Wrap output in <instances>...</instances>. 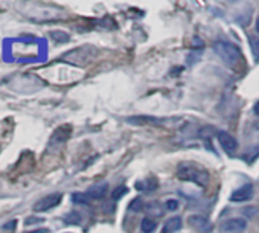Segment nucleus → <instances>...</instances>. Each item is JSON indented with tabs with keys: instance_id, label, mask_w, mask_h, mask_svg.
I'll list each match as a JSON object with an SVG mask.
<instances>
[{
	"instance_id": "f257e3e1",
	"label": "nucleus",
	"mask_w": 259,
	"mask_h": 233,
	"mask_svg": "<svg viewBox=\"0 0 259 233\" xmlns=\"http://www.w3.org/2000/svg\"><path fill=\"white\" fill-rule=\"evenodd\" d=\"M177 177L185 181H194L198 186H206L209 183V172L194 163H182L177 168Z\"/></svg>"
},
{
	"instance_id": "423d86ee",
	"label": "nucleus",
	"mask_w": 259,
	"mask_h": 233,
	"mask_svg": "<svg viewBox=\"0 0 259 233\" xmlns=\"http://www.w3.org/2000/svg\"><path fill=\"white\" fill-rule=\"evenodd\" d=\"M217 139H218L221 148H223L227 154L233 156V154L236 153V150H238V141H236L232 134H229V133H226V131H218V133H217Z\"/></svg>"
},
{
	"instance_id": "1a4fd4ad",
	"label": "nucleus",
	"mask_w": 259,
	"mask_h": 233,
	"mask_svg": "<svg viewBox=\"0 0 259 233\" xmlns=\"http://www.w3.org/2000/svg\"><path fill=\"white\" fill-rule=\"evenodd\" d=\"M70 133H72V127L70 125H61V127H58L54 131L49 144L51 145H63L70 137Z\"/></svg>"
},
{
	"instance_id": "a211bd4d",
	"label": "nucleus",
	"mask_w": 259,
	"mask_h": 233,
	"mask_svg": "<svg viewBox=\"0 0 259 233\" xmlns=\"http://www.w3.org/2000/svg\"><path fill=\"white\" fill-rule=\"evenodd\" d=\"M251 48L256 57H259V38H251Z\"/></svg>"
},
{
	"instance_id": "6e6552de",
	"label": "nucleus",
	"mask_w": 259,
	"mask_h": 233,
	"mask_svg": "<svg viewBox=\"0 0 259 233\" xmlns=\"http://www.w3.org/2000/svg\"><path fill=\"white\" fill-rule=\"evenodd\" d=\"M251 198H253V186L250 183L235 189L232 192V195H230V200L235 201V203H245V201H248Z\"/></svg>"
},
{
	"instance_id": "aec40b11",
	"label": "nucleus",
	"mask_w": 259,
	"mask_h": 233,
	"mask_svg": "<svg viewBox=\"0 0 259 233\" xmlns=\"http://www.w3.org/2000/svg\"><path fill=\"white\" fill-rule=\"evenodd\" d=\"M253 110H254V113H256V114L259 116V101H257V102L254 104V108H253Z\"/></svg>"
},
{
	"instance_id": "0eeeda50",
	"label": "nucleus",
	"mask_w": 259,
	"mask_h": 233,
	"mask_svg": "<svg viewBox=\"0 0 259 233\" xmlns=\"http://www.w3.org/2000/svg\"><path fill=\"white\" fill-rule=\"evenodd\" d=\"M247 228V221L244 218H230L221 224V230L226 233H242Z\"/></svg>"
},
{
	"instance_id": "6ab92c4d",
	"label": "nucleus",
	"mask_w": 259,
	"mask_h": 233,
	"mask_svg": "<svg viewBox=\"0 0 259 233\" xmlns=\"http://www.w3.org/2000/svg\"><path fill=\"white\" fill-rule=\"evenodd\" d=\"M29 233H48L46 228H40V230H34V231H29Z\"/></svg>"
},
{
	"instance_id": "4468645a",
	"label": "nucleus",
	"mask_w": 259,
	"mask_h": 233,
	"mask_svg": "<svg viewBox=\"0 0 259 233\" xmlns=\"http://www.w3.org/2000/svg\"><path fill=\"white\" fill-rule=\"evenodd\" d=\"M64 221H66L67 224H79V222H81V215H79L78 212H70V213L64 218Z\"/></svg>"
},
{
	"instance_id": "39448f33",
	"label": "nucleus",
	"mask_w": 259,
	"mask_h": 233,
	"mask_svg": "<svg viewBox=\"0 0 259 233\" xmlns=\"http://www.w3.org/2000/svg\"><path fill=\"white\" fill-rule=\"evenodd\" d=\"M188 225L198 233H210L212 231V222L203 215H191L188 218Z\"/></svg>"
},
{
	"instance_id": "412c9836",
	"label": "nucleus",
	"mask_w": 259,
	"mask_h": 233,
	"mask_svg": "<svg viewBox=\"0 0 259 233\" xmlns=\"http://www.w3.org/2000/svg\"><path fill=\"white\" fill-rule=\"evenodd\" d=\"M256 32L259 34V17H257V20H256Z\"/></svg>"
},
{
	"instance_id": "2eb2a0df",
	"label": "nucleus",
	"mask_w": 259,
	"mask_h": 233,
	"mask_svg": "<svg viewBox=\"0 0 259 233\" xmlns=\"http://www.w3.org/2000/svg\"><path fill=\"white\" fill-rule=\"evenodd\" d=\"M126 194V188L125 186H119V188H116L114 191H113V194H111V197H113V200H119L122 195H125Z\"/></svg>"
},
{
	"instance_id": "f03ea898",
	"label": "nucleus",
	"mask_w": 259,
	"mask_h": 233,
	"mask_svg": "<svg viewBox=\"0 0 259 233\" xmlns=\"http://www.w3.org/2000/svg\"><path fill=\"white\" fill-rule=\"evenodd\" d=\"M213 51L217 52V55L230 67H236L241 63V51L236 44L226 41V40H220L213 44Z\"/></svg>"
},
{
	"instance_id": "9b49d317",
	"label": "nucleus",
	"mask_w": 259,
	"mask_h": 233,
	"mask_svg": "<svg viewBox=\"0 0 259 233\" xmlns=\"http://www.w3.org/2000/svg\"><path fill=\"white\" fill-rule=\"evenodd\" d=\"M183 225V221L180 216H172L169 218L165 224H163V228H162V233H177Z\"/></svg>"
},
{
	"instance_id": "ddd939ff",
	"label": "nucleus",
	"mask_w": 259,
	"mask_h": 233,
	"mask_svg": "<svg viewBox=\"0 0 259 233\" xmlns=\"http://www.w3.org/2000/svg\"><path fill=\"white\" fill-rule=\"evenodd\" d=\"M90 200H92V198H90L87 194H84V192H76V194L72 195V201H73L75 204L87 206V204H90Z\"/></svg>"
},
{
	"instance_id": "20e7f679",
	"label": "nucleus",
	"mask_w": 259,
	"mask_h": 233,
	"mask_svg": "<svg viewBox=\"0 0 259 233\" xmlns=\"http://www.w3.org/2000/svg\"><path fill=\"white\" fill-rule=\"evenodd\" d=\"M95 54H96V51H95L92 46H82V48H79V49H75V51L69 52L64 58H66L67 61H70V60H73L75 57H78V58L75 60V63H76V64H84V63H87L90 58H93Z\"/></svg>"
},
{
	"instance_id": "dca6fc26",
	"label": "nucleus",
	"mask_w": 259,
	"mask_h": 233,
	"mask_svg": "<svg viewBox=\"0 0 259 233\" xmlns=\"http://www.w3.org/2000/svg\"><path fill=\"white\" fill-rule=\"evenodd\" d=\"M179 207H180V203H179L177 200H168V201H166V209H168V210L174 212V210H177Z\"/></svg>"
},
{
	"instance_id": "f3484780",
	"label": "nucleus",
	"mask_w": 259,
	"mask_h": 233,
	"mask_svg": "<svg viewBox=\"0 0 259 233\" xmlns=\"http://www.w3.org/2000/svg\"><path fill=\"white\" fill-rule=\"evenodd\" d=\"M130 207H132L133 210H142V200L141 198H136V200H133L132 201V206H130Z\"/></svg>"
},
{
	"instance_id": "9d476101",
	"label": "nucleus",
	"mask_w": 259,
	"mask_h": 233,
	"mask_svg": "<svg viewBox=\"0 0 259 233\" xmlns=\"http://www.w3.org/2000/svg\"><path fill=\"white\" fill-rule=\"evenodd\" d=\"M107 192H108V184L107 183H98L87 191V195L92 200H101L107 195Z\"/></svg>"
},
{
	"instance_id": "f8f14e48",
	"label": "nucleus",
	"mask_w": 259,
	"mask_h": 233,
	"mask_svg": "<svg viewBox=\"0 0 259 233\" xmlns=\"http://www.w3.org/2000/svg\"><path fill=\"white\" fill-rule=\"evenodd\" d=\"M141 228L144 233H153L156 228H157V221L151 216H145L142 219V224H141Z\"/></svg>"
},
{
	"instance_id": "7ed1b4c3",
	"label": "nucleus",
	"mask_w": 259,
	"mask_h": 233,
	"mask_svg": "<svg viewBox=\"0 0 259 233\" xmlns=\"http://www.w3.org/2000/svg\"><path fill=\"white\" fill-rule=\"evenodd\" d=\"M63 200V194L61 192H54V194H49L43 198H40L35 204H34V212H48L54 207H57Z\"/></svg>"
}]
</instances>
